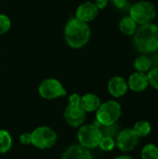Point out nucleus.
Masks as SVG:
<instances>
[{"label": "nucleus", "mask_w": 158, "mask_h": 159, "mask_svg": "<svg viewBox=\"0 0 158 159\" xmlns=\"http://www.w3.org/2000/svg\"><path fill=\"white\" fill-rule=\"evenodd\" d=\"M91 30L89 23H87L79 19L70 18L63 29V37L65 43L74 49H80L84 48L90 40Z\"/></svg>", "instance_id": "1"}, {"label": "nucleus", "mask_w": 158, "mask_h": 159, "mask_svg": "<svg viewBox=\"0 0 158 159\" xmlns=\"http://www.w3.org/2000/svg\"><path fill=\"white\" fill-rule=\"evenodd\" d=\"M133 43L136 48L142 53H153L158 51V26L147 23L138 26L133 35Z\"/></svg>", "instance_id": "2"}, {"label": "nucleus", "mask_w": 158, "mask_h": 159, "mask_svg": "<svg viewBox=\"0 0 158 159\" xmlns=\"http://www.w3.org/2000/svg\"><path fill=\"white\" fill-rule=\"evenodd\" d=\"M129 15L140 26L151 23L156 16L155 5L146 0H140L133 3L129 8Z\"/></svg>", "instance_id": "3"}, {"label": "nucleus", "mask_w": 158, "mask_h": 159, "mask_svg": "<svg viewBox=\"0 0 158 159\" xmlns=\"http://www.w3.org/2000/svg\"><path fill=\"white\" fill-rule=\"evenodd\" d=\"M122 114L120 103L114 100H109L102 102L96 111V121L102 126L115 124Z\"/></svg>", "instance_id": "4"}, {"label": "nucleus", "mask_w": 158, "mask_h": 159, "mask_svg": "<svg viewBox=\"0 0 158 159\" xmlns=\"http://www.w3.org/2000/svg\"><path fill=\"white\" fill-rule=\"evenodd\" d=\"M102 133L99 127L94 124L82 125L77 131L79 144L87 149H94L99 146Z\"/></svg>", "instance_id": "5"}, {"label": "nucleus", "mask_w": 158, "mask_h": 159, "mask_svg": "<svg viewBox=\"0 0 158 159\" xmlns=\"http://www.w3.org/2000/svg\"><path fill=\"white\" fill-rule=\"evenodd\" d=\"M31 135L32 145L41 150L52 148L57 142V134L49 127H38L32 131Z\"/></svg>", "instance_id": "6"}, {"label": "nucleus", "mask_w": 158, "mask_h": 159, "mask_svg": "<svg viewBox=\"0 0 158 159\" xmlns=\"http://www.w3.org/2000/svg\"><path fill=\"white\" fill-rule=\"evenodd\" d=\"M38 93L45 100H55L67 94L61 82L56 78H46L38 86Z\"/></svg>", "instance_id": "7"}, {"label": "nucleus", "mask_w": 158, "mask_h": 159, "mask_svg": "<svg viewBox=\"0 0 158 159\" xmlns=\"http://www.w3.org/2000/svg\"><path fill=\"white\" fill-rule=\"evenodd\" d=\"M139 139L132 129H125L116 135L115 145L122 152H129L137 147Z\"/></svg>", "instance_id": "8"}, {"label": "nucleus", "mask_w": 158, "mask_h": 159, "mask_svg": "<svg viewBox=\"0 0 158 159\" xmlns=\"http://www.w3.org/2000/svg\"><path fill=\"white\" fill-rule=\"evenodd\" d=\"M63 117L66 124L71 127L77 128L84 124L86 120V112L80 105L68 104L63 112Z\"/></svg>", "instance_id": "9"}, {"label": "nucleus", "mask_w": 158, "mask_h": 159, "mask_svg": "<svg viewBox=\"0 0 158 159\" xmlns=\"http://www.w3.org/2000/svg\"><path fill=\"white\" fill-rule=\"evenodd\" d=\"M99 11L100 10L95 6L94 2L86 1V2L81 3L76 7L74 17L79 19L80 20H83L87 23H89L98 17Z\"/></svg>", "instance_id": "10"}, {"label": "nucleus", "mask_w": 158, "mask_h": 159, "mask_svg": "<svg viewBox=\"0 0 158 159\" xmlns=\"http://www.w3.org/2000/svg\"><path fill=\"white\" fill-rule=\"evenodd\" d=\"M107 89L114 98H121L126 95L129 90L128 81L120 75L113 76L107 84Z\"/></svg>", "instance_id": "11"}, {"label": "nucleus", "mask_w": 158, "mask_h": 159, "mask_svg": "<svg viewBox=\"0 0 158 159\" xmlns=\"http://www.w3.org/2000/svg\"><path fill=\"white\" fill-rule=\"evenodd\" d=\"M128 86L129 89L132 90L133 92H142L144 91L150 85L147 73L142 72H134L131 74L128 79Z\"/></svg>", "instance_id": "12"}, {"label": "nucleus", "mask_w": 158, "mask_h": 159, "mask_svg": "<svg viewBox=\"0 0 158 159\" xmlns=\"http://www.w3.org/2000/svg\"><path fill=\"white\" fill-rule=\"evenodd\" d=\"M61 159H92L88 149L80 144H73L65 149Z\"/></svg>", "instance_id": "13"}, {"label": "nucleus", "mask_w": 158, "mask_h": 159, "mask_svg": "<svg viewBox=\"0 0 158 159\" xmlns=\"http://www.w3.org/2000/svg\"><path fill=\"white\" fill-rule=\"evenodd\" d=\"M101 100L99 96L94 93H87L81 96L80 106L86 113H93L98 110L101 105Z\"/></svg>", "instance_id": "14"}, {"label": "nucleus", "mask_w": 158, "mask_h": 159, "mask_svg": "<svg viewBox=\"0 0 158 159\" xmlns=\"http://www.w3.org/2000/svg\"><path fill=\"white\" fill-rule=\"evenodd\" d=\"M138 26L139 25L134 21V20L129 15L122 17L118 24L120 32L129 36L134 35V34L138 29Z\"/></svg>", "instance_id": "15"}, {"label": "nucleus", "mask_w": 158, "mask_h": 159, "mask_svg": "<svg viewBox=\"0 0 158 159\" xmlns=\"http://www.w3.org/2000/svg\"><path fill=\"white\" fill-rule=\"evenodd\" d=\"M133 66L137 72L148 73L153 68L154 63H153V60L147 55H140L135 59L133 62Z\"/></svg>", "instance_id": "16"}, {"label": "nucleus", "mask_w": 158, "mask_h": 159, "mask_svg": "<svg viewBox=\"0 0 158 159\" xmlns=\"http://www.w3.org/2000/svg\"><path fill=\"white\" fill-rule=\"evenodd\" d=\"M132 129L139 138H143V137H146L150 134V132L152 130V127L148 121L141 120V121H138L134 124Z\"/></svg>", "instance_id": "17"}, {"label": "nucleus", "mask_w": 158, "mask_h": 159, "mask_svg": "<svg viewBox=\"0 0 158 159\" xmlns=\"http://www.w3.org/2000/svg\"><path fill=\"white\" fill-rule=\"evenodd\" d=\"M12 146V138L8 131L0 129V154H6Z\"/></svg>", "instance_id": "18"}, {"label": "nucleus", "mask_w": 158, "mask_h": 159, "mask_svg": "<svg viewBox=\"0 0 158 159\" xmlns=\"http://www.w3.org/2000/svg\"><path fill=\"white\" fill-rule=\"evenodd\" d=\"M142 159H158V146L154 143L144 145L141 152Z\"/></svg>", "instance_id": "19"}, {"label": "nucleus", "mask_w": 158, "mask_h": 159, "mask_svg": "<svg viewBox=\"0 0 158 159\" xmlns=\"http://www.w3.org/2000/svg\"><path fill=\"white\" fill-rule=\"evenodd\" d=\"M99 147L104 152H110L115 147V141L114 138L102 136V138L99 143Z\"/></svg>", "instance_id": "20"}, {"label": "nucleus", "mask_w": 158, "mask_h": 159, "mask_svg": "<svg viewBox=\"0 0 158 159\" xmlns=\"http://www.w3.org/2000/svg\"><path fill=\"white\" fill-rule=\"evenodd\" d=\"M11 28V20L10 18L4 14L0 13V35L7 34Z\"/></svg>", "instance_id": "21"}, {"label": "nucleus", "mask_w": 158, "mask_h": 159, "mask_svg": "<svg viewBox=\"0 0 158 159\" xmlns=\"http://www.w3.org/2000/svg\"><path fill=\"white\" fill-rule=\"evenodd\" d=\"M147 75L149 79V85L158 90V66L153 67L147 73Z\"/></svg>", "instance_id": "22"}, {"label": "nucleus", "mask_w": 158, "mask_h": 159, "mask_svg": "<svg viewBox=\"0 0 158 159\" xmlns=\"http://www.w3.org/2000/svg\"><path fill=\"white\" fill-rule=\"evenodd\" d=\"M110 3L118 10H126L130 7L129 0H110Z\"/></svg>", "instance_id": "23"}, {"label": "nucleus", "mask_w": 158, "mask_h": 159, "mask_svg": "<svg viewBox=\"0 0 158 159\" xmlns=\"http://www.w3.org/2000/svg\"><path fill=\"white\" fill-rule=\"evenodd\" d=\"M20 143L23 145L32 144V135L29 132H24L20 136Z\"/></svg>", "instance_id": "24"}, {"label": "nucleus", "mask_w": 158, "mask_h": 159, "mask_svg": "<svg viewBox=\"0 0 158 159\" xmlns=\"http://www.w3.org/2000/svg\"><path fill=\"white\" fill-rule=\"evenodd\" d=\"M80 100H81V96L77 93H73L68 98L69 104H73V105H80Z\"/></svg>", "instance_id": "25"}, {"label": "nucleus", "mask_w": 158, "mask_h": 159, "mask_svg": "<svg viewBox=\"0 0 158 159\" xmlns=\"http://www.w3.org/2000/svg\"><path fill=\"white\" fill-rule=\"evenodd\" d=\"M109 3H110V0H94V4L98 7L99 10H102L107 7Z\"/></svg>", "instance_id": "26"}, {"label": "nucleus", "mask_w": 158, "mask_h": 159, "mask_svg": "<svg viewBox=\"0 0 158 159\" xmlns=\"http://www.w3.org/2000/svg\"><path fill=\"white\" fill-rule=\"evenodd\" d=\"M115 159H133L131 157H129V156H119V157H115Z\"/></svg>", "instance_id": "27"}]
</instances>
